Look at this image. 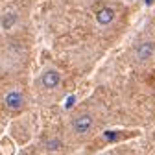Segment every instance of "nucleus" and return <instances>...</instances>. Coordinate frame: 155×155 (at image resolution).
<instances>
[{
    "mask_svg": "<svg viewBox=\"0 0 155 155\" xmlns=\"http://www.w3.org/2000/svg\"><path fill=\"white\" fill-rule=\"evenodd\" d=\"M92 124H94V120H92L91 114H80V116H76V118H74L72 129H74V133H78V135H85V133L91 131Z\"/></svg>",
    "mask_w": 155,
    "mask_h": 155,
    "instance_id": "obj_1",
    "label": "nucleus"
},
{
    "mask_svg": "<svg viewBox=\"0 0 155 155\" xmlns=\"http://www.w3.org/2000/svg\"><path fill=\"white\" fill-rule=\"evenodd\" d=\"M41 83H43L45 89H55L57 85L61 83V74L57 72V70H54V68H50V70L43 72V76H41Z\"/></svg>",
    "mask_w": 155,
    "mask_h": 155,
    "instance_id": "obj_2",
    "label": "nucleus"
},
{
    "mask_svg": "<svg viewBox=\"0 0 155 155\" xmlns=\"http://www.w3.org/2000/svg\"><path fill=\"white\" fill-rule=\"evenodd\" d=\"M4 102H6V105H8L9 109L18 111V109L24 105V96H22L21 92H17V91H11V92H8V94H6Z\"/></svg>",
    "mask_w": 155,
    "mask_h": 155,
    "instance_id": "obj_3",
    "label": "nucleus"
},
{
    "mask_svg": "<svg viewBox=\"0 0 155 155\" xmlns=\"http://www.w3.org/2000/svg\"><path fill=\"white\" fill-rule=\"evenodd\" d=\"M153 54H155V46H153V43H150V41L140 43V45L137 46V50H135V55H137V59H139V61H146V59H150Z\"/></svg>",
    "mask_w": 155,
    "mask_h": 155,
    "instance_id": "obj_4",
    "label": "nucleus"
},
{
    "mask_svg": "<svg viewBox=\"0 0 155 155\" xmlns=\"http://www.w3.org/2000/svg\"><path fill=\"white\" fill-rule=\"evenodd\" d=\"M114 18V9L113 8H102L98 13H96V21H98V24L105 26V24H111Z\"/></svg>",
    "mask_w": 155,
    "mask_h": 155,
    "instance_id": "obj_5",
    "label": "nucleus"
},
{
    "mask_svg": "<svg viewBox=\"0 0 155 155\" xmlns=\"http://www.w3.org/2000/svg\"><path fill=\"white\" fill-rule=\"evenodd\" d=\"M15 21H17V15L15 13H9V15H4L2 17V21H0V24H2V28H11L13 24H15Z\"/></svg>",
    "mask_w": 155,
    "mask_h": 155,
    "instance_id": "obj_6",
    "label": "nucleus"
},
{
    "mask_svg": "<svg viewBox=\"0 0 155 155\" xmlns=\"http://www.w3.org/2000/svg\"><path fill=\"white\" fill-rule=\"evenodd\" d=\"M61 140H57V139H52V140H48L46 142V150L48 151H57V150H61Z\"/></svg>",
    "mask_w": 155,
    "mask_h": 155,
    "instance_id": "obj_7",
    "label": "nucleus"
},
{
    "mask_svg": "<svg viewBox=\"0 0 155 155\" xmlns=\"http://www.w3.org/2000/svg\"><path fill=\"white\" fill-rule=\"evenodd\" d=\"M116 137H118V133H109V131L105 133V139H109V140H114Z\"/></svg>",
    "mask_w": 155,
    "mask_h": 155,
    "instance_id": "obj_8",
    "label": "nucleus"
},
{
    "mask_svg": "<svg viewBox=\"0 0 155 155\" xmlns=\"http://www.w3.org/2000/svg\"><path fill=\"white\" fill-rule=\"evenodd\" d=\"M148 4H151V0H148Z\"/></svg>",
    "mask_w": 155,
    "mask_h": 155,
    "instance_id": "obj_9",
    "label": "nucleus"
}]
</instances>
